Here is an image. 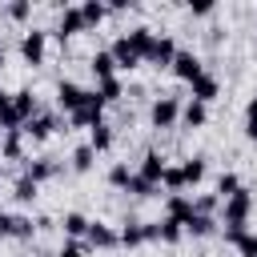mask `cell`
<instances>
[{
	"mask_svg": "<svg viewBox=\"0 0 257 257\" xmlns=\"http://www.w3.org/2000/svg\"><path fill=\"white\" fill-rule=\"evenodd\" d=\"M120 36L128 40V48H133L141 60L149 56V48H153V40H157V32H153L149 24H133V28H128V32H120Z\"/></svg>",
	"mask_w": 257,
	"mask_h": 257,
	"instance_id": "obj_13",
	"label": "cell"
},
{
	"mask_svg": "<svg viewBox=\"0 0 257 257\" xmlns=\"http://www.w3.org/2000/svg\"><path fill=\"white\" fill-rule=\"evenodd\" d=\"M173 56H177V40H173L169 32H157V40H153L145 64H153V68H173Z\"/></svg>",
	"mask_w": 257,
	"mask_h": 257,
	"instance_id": "obj_9",
	"label": "cell"
},
{
	"mask_svg": "<svg viewBox=\"0 0 257 257\" xmlns=\"http://www.w3.org/2000/svg\"><path fill=\"white\" fill-rule=\"evenodd\" d=\"M133 173H137V169H128V161H116V165H108V173H104V181H108L112 189H128V181H133Z\"/></svg>",
	"mask_w": 257,
	"mask_h": 257,
	"instance_id": "obj_28",
	"label": "cell"
},
{
	"mask_svg": "<svg viewBox=\"0 0 257 257\" xmlns=\"http://www.w3.org/2000/svg\"><path fill=\"white\" fill-rule=\"evenodd\" d=\"M245 141L257 145V116H245Z\"/></svg>",
	"mask_w": 257,
	"mask_h": 257,
	"instance_id": "obj_39",
	"label": "cell"
},
{
	"mask_svg": "<svg viewBox=\"0 0 257 257\" xmlns=\"http://www.w3.org/2000/svg\"><path fill=\"white\" fill-rule=\"evenodd\" d=\"M88 68H92V76H96V80L120 76V72H116V60H112V52H108V48H96V52L88 56Z\"/></svg>",
	"mask_w": 257,
	"mask_h": 257,
	"instance_id": "obj_20",
	"label": "cell"
},
{
	"mask_svg": "<svg viewBox=\"0 0 257 257\" xmlns=\"http://www.w3.org/2000/svg\"><path fill=\"white\" fill-rule=\"evenodd\" d=\"M181 173H185V189H197L209 177V157H201V153L197 157H185L181 161Z\"/></svg>",
	"mask_w": 257,
	"mask_h": 257,
	"instance_id": "obj_18",
	"label": "cell"
},
{
	"mask_svg": "<svg viewBox=\"0 0 257 257\" xmlns=\"http://www.w3.org/2000/svg\"><path fill=\"white\" fill-rule=\"evenodd\" d=\"M213 8H217V0H189L193 16H213Z\"/></svg>",
	"mask_w": 257,
	"mask_h": 257,
	"instance_id": "obj_38",
	"label": "cell"
},
{
	"mask_svg": "<svg viewBox=\"0 0 257 257\" xmlns=\"http://www.w3.org/2000/svg\"><path fill=\"white\" fill-rule=\"evenodd\" d=\"M56 128H60V112H48V108H44V112H36V116H32L20 133H24L28 141H36V145H40V141H48Z\"/></svg>",
	"mask_w": 257,
	"mask_h": 257,
	"instance_id": "obj_8",
	"label": "cell"
},
{
	"mask_svg": "<svg viewBox=\"0 0 257 257\" xmlns=\"http://www.w3.org/2000/svg\"><path fill=\"white\" fill-rule=\"evenodd\" d=\"M8 100H12V92H8V88H4V84H0V108H4V104H8Z\"/></svg>",
	"mask_w": 257,
	"mask_h": 257,
	"instance_id": "obj_43",
	"label": "cell"
},
{
	"mask_svg": "<svg viewBox=\"0 0 257 257\" xmlns=\"http://www.w3.org/2000/svg\"><path fill=\"white\" fill-rule=\"evenodd\" d=\"M245 116H257V92L249 96V104H245Z\"/></svg>",
	"mask_w": 257,
	"mask_h": 257,
	"instance_id": "obj_42",
	"label": "cell"
},
{
	"mask_svg": "<svg viewBox=\"0 0 257 257\" xmlns=\"http://www.w3.org/2000/svg\"><path fill=\"white\" fill-rule=\"evenodd\" d=\"M92 165H96L92 145H88V141H84V145H76V149H72V157H68V169H72V173H92Z\"/></svg>",
	"mask_w": 257,
	"mask_h": 257,
	"instance_id": "obj_24",
	"label": "cell"
},
{
	"mask_svg": "<svg viewBox=\"0 0 257 257\" xmlns=\"http://www.w3.org/2000/svg\"><path fill=\"white\" fill-rule=\"evenodd\" d=\"M36 197H40V185L20 173V177L12 181V201H16V205H36Z\"/></svg>",
	"mask_w": 257,
	"mask_h": 257,
	"instance_id": "obj_23",
	"label": "cell"
},
{
	"mask_svg": "<svg viewBox=\"0 0 257 257\" xmlns=\"http://www.w3.org/2000/svg\"><path fill=\"white\" fill-rule=\"evenodd\" d=\"M161 189H165V197H169V193H185V173H181V165H169V169H165Z\"/></svg>",
	"mask_w": 257,
	"mask_h": 257,
	"instance_id": "obj_32",
	"label": "cell"
},
{
	"mask_svg": "<svg viewBox=\"0 0 257 257\" xmlns=\"http://www.w3.org/2000/svg\"><path fill=\"white\" fill-rule=\"evenodd\" d=\"M84 100H88V88H84V84H76V80H60V84H56V112L72 116Z\"/></svg>",
	"mask_w": 257,
	"mask_h": 257,
	"instance_id": "obj_5",
	"label": "cell"
},
{
	"mask_svg": "<svg viewBox=\"0 0 257 257\" xmlns=\"http://www.w3.org/2000/svg\"><path fill=\"white\" fill-rule=\"evenodd\" d=\"M4 60H8V52H4V44H0V68H4Z\"/></svg>",
	"mask_w": 257,
	"mask_h": 257,
	"instance_id": "obj_44",
	"label": "cell"
},
{
	"mask_svg": "<svg viewBox=\"0 0 257 257\" xmlns=\"http://www.w3.org/2000/svg\"><path fill=\"white\" fill-rule=\"evenodd\" d=\"M108 52H112V60H116V72H133V68H141V64H145V60L128 48V40H124V36H116V40L108 44Z\"/></svg>",
	"mask_w": 257,
	"mask_h": 257,
	"instance_id": "obj_14",
	"label": "cell"
},
{
	"mask_svg": "<svg viewBox=\"0 0 257 257\" xmlns=\"http://www.w3.org/2000/svg\"><path fill=\"white\" fill-rule=\"evenodd\" d=\"M217 233V217H205V213H193V221L185 225V237H213Z\"/></svg>",
	"mask_w": 257,
	"mask_h": 257,
	"instance_id": "obj_27",
	"label": "cell"
},
{
	"mask_svg": "<svg viewBox=\"0 0 257 257\" xmlns=\"http://www.w3.org/2000/svg\"><path fill=\"white\" fill-rule=\"evenodd\" d=\"M88 145H92V153H108V149H112V124L88 128Z\"/></svg>",
	"mask_w": 257,
	"mask_h": 257,
	"instance_id": "obj_29",
	"label": "cell"
},
{
	"mask_svg": "<svg viewBox=\"0 0 257 257\" xmlns=\"http://www.w3.org/2000/svg\"><path fill=\"white\" fill-rule=\"evenodd\" d=\"M36 229H40V225H36L28 213H12V229H8V237H12V241H32Z\"/></svg>",
	"mask_w": 257,
	"mask_h": 257,
	"instance_id": "obj_25",
	"label": "cell"
},
{
	"mask_svg": "<svg viewBox=\"0 0 257 257\" xmlns=\"http://www.w3.org/2000/svg\"><path fill=\"white\" fill-rule=\"evenodd\" d=\"M104 108H108V104L96 96V88H88V100L68 116V124H72V128H96V124H104Z\"/></svg>",
	"mask_w": 257,
	"mask_h": 257,
	"instance_id": "obj_3",
	"label": "cell"
},
{
	"mask_svg": "<svg viewBox=\"0 0 257 257\" xmlns=\"http://www.w3.org/2000/svg\"><path fill=\"white\" fill-rule=\"evenodd\" d=\"M96 96H100L104 104H116V100H124V80H120V76L96 80Z\"/></svg>",
	"mask_w": 257,
	"mask_h": 257,
	"instance_id": "obj_26",
	"label": "cell"
},
{
	"mask_svg": "<svg viewBox=\"0 0 257 257\" xmlns=\"http://www.w3.org/2000/svg\"><path fill=\"white\" fill-rule=\"evenodd\" d=\"M24 141H28V137H24L20 128L4 133V137H0V157H4V161H20V165H24V161H28V157H24Z\"/></svg>",
	"mask_w": 257,
	"mask_h": 257,
	"instance_id": "obj_19",
	"label": "cell"
},
{
	"mask_svg": "<svg viewBox=\"0 0 257 257\" xmlns=\"http://www.w3.org/2000/svg\"><path fill=\"white\" fill-rule=\"evenodd\" d=\"M60 161L56 157H28L24 161V177H32L36 185H44V181H52V177H60Z\"/></svg>",
	"mask_w": 257,
	"mask_h": 257,
	"instance_id": "obj_10",
	"label": "cell"
},
{
	"mask_svg": "<svg viewBox=\"0 0 257 257\" xmlns=\"http://www.w3.org/2000/svg\"><path fill=\"white\" fill-rule=\"evenodd\" d=\"M116 233H120V249H141V245H149V237H145V221H137V217H124Z\"/></svg>",
	"mask_w": 257,
	"mask_h": 257,
	"instance_id": "obj_16",
	"label": "cell"
},
{
	"mask_svg": "<svg viewBox=\"0 0 257 257\" xmlns=\"http://www.w3.org/2000/svg\"><path fill=\"white\" fill-rule=\"evenodd\" d=\"M149 124H153V128H173V124H181V96H173V92L153 96V104H149Z\"/></svg>",
	"mask_w": 257,
	"mask_h": 257,
	"instance_id": "obj_2",
	"label": "cell"
},
{
	"mask_svg": "<svg viewBox=\"0 0 257 257\" xmlns=\"http://www.w3.org/2000/svg\"><path fill=\"white\" fill-rule=\"evenodd\" d=\"M80 32H88L80 4H64V8H60V20H56V36H60V40H72V36H80Z\"/></svg>",
	"mask_w": 257,
	"mask_h": 257,
	"instance_id": "obj_7",
	"label": "cell"
},
{
	"mask_svg": "<svg viewBox=\"0 0 257 257\" xmlns=\"http://www.w3.org/2000/svg\"><path fill=\"white\" fill-rule=\"evenodd\" d=\"M181 84H193L201 72H205V60L193 52V48H177V56H173V68H169Z\"/></svg>",
	"mask_w": 257,
	"mask_h": 257,
	"instance_id": "obj_4",
	"label": "cell"
},
{
	"mask_svg": "<svg viewBox=\"0 0 257 257\" xmlns=\"http://www.w3.org/2000/svg\"><path fill=\"white\" fill-rule=\"evenodd\" d=\"M221 209V197L217 193H201V197H193V213H205V217H213Z\"/></svg>",
	"mask_w": 257,
	"mask_h": 257,
	"instance_id": "obj_36",
	"label": "cell"
},
{
	"mask_svg": "<svg viewBox=\"0 0 257 257\" xmlns=\"http://www.w3.org/2000/svg\"><path fill=\"white\" fill-rule=\"evenodd\" d=\"M124 193H133V197H141V201H145V197H157V193H161V185H153V181H145L141 173H133V181H128V189H124Z\"/></svg>",
	"mask_w": 257,
	"mask_h": 257,
	"instance_id": "obj_34",
	"label": "cell"
},
{
	"mask_svg": "<svg viewBox=\"0 0 257 257\" xmlns=\"http://www.w3.org/2000/svg\"><path fill=\"white\" fill-rule=\"evenodd\" d=\"M80 12H84V24L96 28V24L108 16V4H100V0H80Z\"/></svg>",
	"mask_w": 257,
	"mask_h": 257,
	"instance_id": "obj_31",
	"label": "cell"
},
{
	"mask_svg": "<svg viewBox=\"0 0 257 257\" xmlns=\"http://www.w3.org/2000/svg\"><path fill=\"white\" fill-rule=\"evenodd\" d=\"M157 233H161V241H165V245H177V241L185 237V225H181V221H173V217H161V221H157Z\"/></svg>",
	"mask_w": 257,
	"mask_h": 257,
	"instance_id": "obj_30",
	"label": "cell"
},
{
	"mask_svg": "<svg viewBox=\"0 0 257 257\" xmlns=\"http://www.w3.org/2000/svg\"><path fill=\"white\" fill-rule=\"evenodd\" d=\"M4 16H8L12 24H24V20L32 16V0H12V4H4Z\"/></svg>",
	"mask_w": 257,
	"mask_h": 257,
	"instance_id": "obj_35",
	"label": "cell"
},
{
	"mask_svg": "<svg viewBox=\"0 0 257 257\" xmlns=\"http://www.w3.org/2000/svg\"><path fill=\"white\" fill-rule=\"evenodd\" d=\"M221 96V80L213 76V72H201L193 84H189V100H201V104H213Z\"/></svg>",
	"mask_w": 257,
	"mask_h": 257,
	"instance_id": "obj_11",
	"label": "cell"
},
{
	"mask_svg": "<svg viewBox=\"0 0 257 257\" xmlns=\"http://www.w3.org/2000/svg\"><path fill=\"white\" fill-rule=\"evenodd\" d=\"M84 245L88 249H100V253H112V249H120V233L112 225H104V221H92L88 233H84Z\"/></svg>",
	"mask_w": 257,
	"mask_h": 257,
	"instance_id": "obj_6",
	"label": "cell"
},
{
	"mask_svg": "<svg viewBox=\"0 0 257 257\" xmlns=\"http://www.w3.org/2000/svg\"><path fill=\"white\" fill-rule=\"evenodd\" d=\"M237 189H241V177H237V173H221V177H217V189H213V193H217V197H221V205H225V201H229V197H233Z\"/></svg>",
	"mask_w": 257,
	"mask_h": 257,
	"instance_id": "obj_33",
	"label": "cell"
},
{
	"mask_svg": "<svg viewBox=\"0 0 257 257\" xmlns=\"http://www.w3.org/2000/svg\"><path fill=\"white\" fill-rule=\"evenodd\" d=\"M181 124H185V128H205V124H209V104L185 100V104H181Z\"/></svg>",
	"mask_w": 257,
	"mask_h": 257,
	"instance_id": "obj_21",
	"label": "cell"
},
{
	"mask_svg": "<svg viewBox=\"0 0 257 257\" xmlns=\"http://www.w3.org/2000/svg\"><path fill=\"white\" fill-rule=\"evenodd\" d=\"M8 229H12V213L0 209V241H8Z\"/></svg>",
	"mask_w": 257,
	"mask_h": 257,
	"instance_id": "obj_40",
	"label": "cell"
},
{
	"mask_svg": "<svg viewBox=\"0 0 257 257\" xmlns=\"http://www.w3.org/2000/svg\"><path fill=\"white\" fill-rule=\"evenodd\" d=\"M16 52H20V60H24L28 68H40L44 56H48V32H44V28H24Z\"/></svg>",
	"mask_w": 257,
	"mask_h": 257,
	"instance_id": "obj_1",
	"label": "cell"
},
{
	"mask_svg": "<svg viewBox=\"0 0 257 257\" xmlns=\"http://www.w3.org/2000/svg\"><path fill=\"white\" fill-rule=\"evenodd\" d=\"M165 169H169V161L157 153V149H149L145 157H141V165H137V173L145 177V181H153V185H161V177H165Z\"/></svg>",
	"mask_w": 257,
	"mask_h": 257,
	"instance_id": "obj_17",
	"label": "cell"
},
{
	"mask_svg": "<svg viewBox=\"0 0 257 257\" xmlns=\"http://www.w3.org/2000/svg\"><path fill=\"white\" fill-rule=\"evenodd\" d=\"M88 225H92V221H88L84 213H76V209L60 217V229H64V241H84V233H88Z\"/></svg>",
	"mask_w": 257,
	"mask_h": 257,
	"instance_id": "obj_22",
	"label": "cell"
},
{
	"mask_svg": "<svg viewBox=\"0 0 257 257\" xmlns=\"http://www.w3.org/2000/svg\"><path fill=\"white\" fill-rule=\"evenodd\" d=\"M0 137H4V133H0Z\"/></svg>",
	"mask_w": 257,
	"mask_h": 257,
	"instance_id": "obj_45",
	"label": "cell"
},
{
	"mask_svg": "<svg viewBox=\"0 0 257 257\" xmlns=\"http://www.w3.org/2000/svg\"><path fill=\"white\" fill-rule=\"evenodd\" d=\"M233 249H237V257H257V233H241L233 241Z\"/></svg>",
	"mask_w": 257,
	"mask_h": 257,
	"instance_id": "obj_37",
	"label": "cell"
},
{
	"mask_svg": "<svg viewBox=\"0 0 257 257\" xmlns=\"http://www.w3.org/2000/svg\"><path fill=\"white\" fill-rule=\"evenodd\" d=\"M165 217L189 225V221H193V197H189V193H169V197H165Z\"/></svg>",
	"mask_w": 257,
	"mask_h": 257,
	"instance_id": "obj_15",
	"label": "cell"
},
{
	"mask_svg": "<svg viewBox=\"0 0 257 257\" xmlns=\"http://www.w3.org/2000/svg\"><path fill=\"white\" fill-rule=\"evenodd\" d=\"M205 40H209V44H221V40H225V28H209V36H205Z\"/></svg>",
	"mask_w": 257,
	"mask_h": 257,
	"instance_id": "obj_41",
	"label": "cell"
},
{
	"mask_svg": "<svg viewBox=\"0 0 257 257\" xmlns=\"http://www.w3.org/2000/svg\"><path fill=\"white\" fill-rule=\"evenodd\" d=\"M8 104H12V112H16V116H20V124H28V120H32V116H36V112H44V108H40V100H36V92H32V88H16V92H12V100H8Z\"/></svg>",
	"mask_w": 257,
	"mask_h": 257,
	"instance_id": "obj_12",
	"label": "cell"
}]
</instances>
